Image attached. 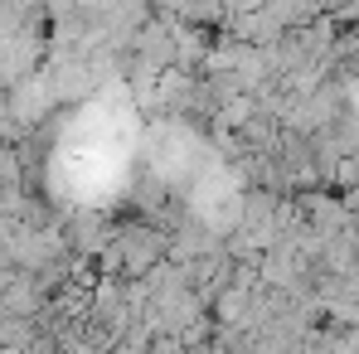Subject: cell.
Returning <instances> with one entry per match:
<instances>
[{
    "label": "cell",
    "mask_w": 359,
    "mask_h": 354,
    "mask_svg": "<svg viewBox=\"0 0 359 354\" xmlns=\"http://www.w3.org/2000/svg\"><path fill=\"white\" fill-rule=\"evenodd\" d=\"M330 184H335V189H355V194H359V151H355V156H340V161H335Z\"/></svg>",
    "instance_id": "1"
}]
</instances>
